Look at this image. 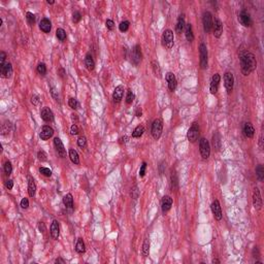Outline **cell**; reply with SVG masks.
<instances>
[{"mask_svg":"<svg viewBox=\"0 0 264 264\" xmlns=\"http://www.w3.org/2000/svg\"><path fill=\"white\" fill-rule=\"evenodd\" d=\"M239 60H241V72L244 76H249L251 72H253L256 69L257 61H256V57H255L253 53L250 52L241 53Z\"/></svg>","mask_w":264,"mask_h":264,"instance_id":"1","label":"cell"},{"mask_svg":"<svg viewBox=\"0 0 264 264\" xmlns=\"http://www.w3.org/2000/svg\"><path fill=\"white\" fill-rule=\"evenodd\" d=\"M152 135L154 137V139H159L163 131V122L161 119H156L152 124Z\"/></svg>","mask_w":264,"mask_h":264,"instance_id":"2","label":"cell"},{"mask_svg":"<svg viewBox=\"0 0 264 264\" xmlns=\"http://www.w3.org/2000/svg\"><path fill=\"white\" fill-rule=\"evenodd\" d=\"M199 151L200 154H201L202 159H208L211 155V146H209L208 140L202 137L201 139L199 140Z\"/></svg>","mask_w":264,"mask_h":264,"instance_id":"3","label":"cell"},{"mask_svg":"<svg viewBox=\"0 0 264 264\" xmlns=\"http://www.w3.org/2000/svg\"><path fill=\"white\" fill-rule=\"evenodd\" d=\"M202 24H203V29L206 33H209L212 30V16L209 11H204L202 14Z\"/></svg>","mask_w":264,"mask_h":264,"instance_id":"4","label":"cell"},{"mask_svg":"<svg viewBox=\"0 0 264 264\" xmlns=\"http://www.w3.org/2000/svg\"><path fill=\"white\" fill-rule=\"evenodd\" d=\"M162 41H163V46L166 47L167 49H171L173 47V43H175V38H173V32L171 30L166 29L163 32L162 35Z\"/></svg>","mask_w":264,"mask_h":264,"instance_id":"5","label":"cell"},{"mask_svg":"<svg viewBox=\"0 0 264 264\" xmlns=\"http://www.w3.org/2000/svg\"><path fill=\"white\" fill-rule=\"evenodd\" d=\"M199 54H200V66L202 69H205L208 67V47L204 43H201L199 47Z\"/></svg>","mask_w":264,"mask_h":264,"instance_id":"6","label":"cell"},{"mask_svg":"<svg viewBox=\"0 0 264 264\" xmlns=\"http://www.w3.org/2000/svg\"><path fill=\"white\" fill-rule=\"evenodd\" d=\"M238 22L241 24L244 27H251L253 22H252L251 14L248 13L245 10H242L238 14Z\"/></svg>","mask_w":264,"mask_h":264,"instance_id":"7","label":"cell"},{"mask_svg":"<svg viewBox=\"0 0 264 264\" xmlns=\"http://www.w3.org/2000/svg\"><path fill=\"white\" fill-rule=\"evenodd\" d=\"M198 136H199V126H198L196 122H194L190 127V129H189L187 137L191 142H195L197 140Z\"/></svg>","mask_w":264,"mask_h":264,"instance_id":"8","label":"cell"},{"mask_svg":"<svg viewBox=\"0 0 264 264\" xmlns=\"http://www.w3.org/2000/svg\"><path fill=\"white\" fill-rule=\"evenodd\" d=\"M142 47H140L139 44H136L135 47L132 49L131 52V60L133 62V64L138 65L140 61H142Z\"/></svg>","mask_w":264,"mask_h":264,"instance_id":"9","label":"cell"},{"mask_svg":"<svg viewBox=\"0 0 264 264\" xmlns=\"http://www.w3.org/2000/svg\"><path fill=\"white\" fill-rule=\"evenodd\" d=\"M224 85L227 90V93L230 94L233 90V85H234V77L231 72H226L224 74Z\"/></svg>","mask_w":264,"mask_h":264,"instance_id":"10","label":"cell"},{"mask_svg":"<svg viewBox=\"0 0 264 264\" xmlns=\"http://www.w3.org/2000/svg\"><path fill=\"white\" fill-rule=\"evenodd\" d=\"M211 208H212V215H214L215 219L217 221H220L222 219V209H221V205H220V202L219 200H214L211 205Z\"/></svg>","mask_w":264,"mask_h":264,"instance_id":"11","label":"cell"},{"mask_svg":"<svg viewBox=\"0 0 264 264\" xmlns=\"http://www.w3.org/2000/svg\"><path fill=\"white\" fill-rule=\"evenodd\" d=\"M0 72H1V76L3 79H8L13 74V65L10 62H5L3 66L0 67Z\"/></svg>","mask_w":264,"mask_h":264,"instance_id":"12","label":"cell"},{"mask_svg":"<svg viewBox=\"0 0 264 264\" xmlns=\"http://www.w3.org/2000/svg\"><path fill=\"white\" fill-rule=\"evenodd\" d=\"M221 80V76L219 73H215L214 76L212 77V82H211V85H209V91H211L212 94H216L218 92V89H219V83Z\"/></svg>","mask_w":264,"mask_h":264,"instance_id":"13","label":"cell"},{"mask_svg":"<svg viewBox=\"0 0 264 264\" xmlns=\"http://www.w3.org/2000/svg\"><path fill=\"white\" fill-rule=\"evenodd\" d=\"M54 146L56 148V151L58 152V155L60 156L61 158H64L66 157V151H65V148H64V145H63L62 140L59 138V137H56L54 139Z\"/></svg>","mask_w":264,"mask_h":264,"instance_id":"14","label":"cell"},{"mask_svg":"<svg viewBox=\"0 0 264 264\" xmlns=\"http://www.w3.org/2000/svg\"><path fill=\"white\" fill-rule=\"evenodd\" d=\"M53 134H54V129L52 127H50V126L44 125L43 127L41 128L39 136L43 140H47L53 136Z\"/></svg>","mask_w":264,"mask_h":264,"instance_id":"15","label":"cell"},{"mask_svg":"<svg viewBox=\"0 0 264 264\" xmlns=\"http://www.w3.org/2000/svg\"><path fill=\"white\" fill-rule=\"evenodd\" d=\"M40 117L44 122H53L54 121V113L50 107H43L40 112Z\"/></svg>","mask_w":264,"mask_h":264,"instance_id":"16","label":"cell"},{"mask_svg":"<svg viewBox=\"0 0 264 264\" xmlns=\"http://www.w3.org/2000/svg\"><path fill=\"white\" fill-rule=\"evenodd\" d=\"M165 79H166L167 83H168V89L171 92H173L176 89V86H178V82H176L175 76L172 72H167L166 76H165Z\"/></svg>","mask_w":264,"mask_h":264,"instance_id":"17","label":"cell"},{"mask_svg":"<svg viewBox=\"0 0 264 264\" xmlns=\"http://www.w3.org/2000/svg\"><path fill=\"white\" fill-rule=\"evenodd\" d=\"M212 29H214V35L216 38H220L222 33H223V23L220 19H216L212 25Z\"/></svg>","mask_w":264,"mask_h":264,"instance_id":"18","label":"cell"},{"mask_svg":"<svg viewBox=\"0 0 264 264\" xmlns=\"http://www.w3.org/2000/svg\"><path fill=\"white\" fill-rule=\"evenodd\" d=\"M253 204H254V208L258 209V211L262 208V199H261L260 191L258 188H255V191L253 194Z\"/></svg>","mask_w":264,"mask_h":264,"instance_id":"19","label":"cell"},{"mask_svg":"<svg viewBox=\"0 0 264 264\" xmlns=\"http://www.w3.org/2000/svg\"><path fill=\"white\" fill-rule=\"evenodd\" d=\"M172 205V198L168 196V195H166V196L163 197V199H162V202H161V208H162V212H168L170 208H171Z\"/></svg>","mask_w":264,"mask_h":264,"instance_id":"20","label":"cell"},{"mask_svg":"<svg viewBox=\"0 0 264 264\" xmlns=\"http://www.w3.org/2000/svg\"><path fill=\"white\" fill-rule=\"evenodd\" d=\"M123 94H124V87H123L122 85L116 87L115 91H113V101H115V102H117V103H119L120 101L122 100Z\"/></svg>","mask_w":264,"mask_h":264,"instance_id":"21","label":"cell"},{"mask_svg":"<svg viewBox=\"0 0 264 264\" xmlns=\"http://www.w3.org/2000/svg\"><path fill=\"white\" fill-rule=\"evenodd\" d=\"M39 28L44 33H50L52 30V23L47 18H43L39 23Z\"/></svg>","mask_w":264,"mask_h":264,"instance_id":"22","label":"cell"},{"mask_svg":"<svg viewBox=\"0 0 264 264\" xmlns=\"http://www.w3.org/2000/svg\"><path fill=\"white\" fill-rule=\"evenodd\" d=\"M59 234H60L59 223L57 220H54L52 222V225H51V236H52L54 239H58Z\"/></svg>","mask_w":264,"mask_h":264,"instance_id":"23","label":"cell"},{"mask_svg":"<svg viewBox=\"0 0 264 264\" xmlns=\"http://www.w3.org/2000/svg\"><path fill=\"white\" fill-rule=\"evenodd\" d=\"M244 133H245V136L249 137V138L254 137L255 128H254V126L251 124V123H245V124L244 125Z\"/></svg>","mask_w":264,"mask_h":264,"instance_id":"24","label":"cell"},{"mask_svg":"<svg viewBox=\"0 0 264 264\" xmlns=\"http://www.w3.org/2000/svg\"><path fill=\"white\" fill-rule=\"evenodd\" d=\"M185 26H186V23H185V16L184 14H181L178 19V23H176V26H175V31L176 33L181 34L183 32V30L185 29Z\"/></svg>","mask_w":264,"mask_h":264,"instance_id":"25","label":"cell"},{"mask_svg":"<svg viewBox=\"0 0 264 264\" xmlns=\"http://www.w3.org/2000/svg\"><path fill=\"white\" fill-rule=\"evenodd\" d=\"M35 192H36V185H35V182L33 178L29 176L28 179V193L30 197H34Z\"/></svg>","mask_w":264,"mask_h":264,"instance_id":"26","label":"cell"},{"mask_svg":"<svg viewBox=\"0 0 264 264\" xmlns=\"http://www.w3.org/2000/svg\"><path fill=\"white\" fill-rule=\"evenodd\" d=\"M185 35L188 41H193L194 40V34H193V29H192V25L190 23L186 24L185 26Z\"/></svg>","mask_w":264,"mask_h":264,"instance_id":"27","label":"cell"},{"mask_svg":"<svg viewBox=\"0 0 264 264\" xmlns=\"http://www.w3.org/2000/svg\"><path fill=\"white\" fill-rule=\"evenodd\" d=\"M63 203H64V205L67 208L72 209L73 208V197H72V195H71L70 193L66 194L65 196L63 197Z\"/></svg>","mask_w":264,"mask_h":264,"instance_id":"28","label":"cell"},{"mask_svg":"<svg viewBox=\"0 0 264 264\" xmlns=\"http://www.w3.org/2000/svg\"><path fill=\"white\" fill-rule=\"evenodd\" d=\"M85 65H86L87 69L90 70V71L94 69L95 62H94V60H93L92 55H90V54H87L86 57H85Z\"/></svg>","mask_w":264,"mask_h":264,"instance_id":"29","label":"cell"},{"mask_svg":"<svg viewBox=\"0 0 264 264\" xmlns=\"http://www.w3.org/2000/svg\"><path fill=\"white\" fill-rule=\"evenodd\" d=\"M76 251L79 254H83L85 253L86 251V245H85V242L82 238H79L76 241Z\"/></svg>","mask_w":264,"mask_h":264,"instance_id":"30","label":"cell"},{"mask_svg":"<svg viewBox=\"0 0 264 264\" xmlns=\"http://www.w3.org/2000/svg\"><path fill=\"white\" fill-rule=\"evenodd\" d=\"M143 132H145V128H143V126H142V125L137 126V127L134 129V131L132 132V137H133V138H139V137L142 136Z\"/></svg>","mask_w":264,"mask_h":264,"instance_id":"31","label":"cell"},{"mask_svg":"<svg viewBox=\"0 0 264 264\" xmlns=\"http://www.w3.org/2000/svg\"><path fill=\"white\" fill-rule=\"evenodd\" d=\"M212 145H214L215 149L220 150L221 148V136L219 132H216V133L212 135Z\"/></svg>","mask_w":264,"mask_h":264,"instance_id":"32","label":"cell"},{"mask_svg":"<svg viewBox=\"0 0 264 264\" xmlns=\"http://www.w3.org/2000/svg\"><path fill=\"white\" fill-rule=\"evenodd\" d=\"M69 158H70V160L72 161V163L80 164V157L76 150H73V149L69 150Z\"/></svg>","mask_w":264,"mask_h":264,"instance_id":"33","label":"cell"},{"mask_svg":"<svg viewBox=\"0 0 264 264\" xmlns=\"http://www.w3.org/2000/svg\"><path fill=\"white\" fill-rule=\"evenodd\" d=\"M152 68H153V72H154L155 76L158 77H161V68H160V65H159L158 61L154 60V61L152 62Z\"/></svg>","mask_w":264,"mask_h":264,"instance_id":"34","label":"cell"},{"mask_svg":"<svg viewBox=\"0 0 264 264\" xmlns=\"http://www.w3.org/2000/svg\"><path fill=\"white\" fill-rule=\"evenodd\" d=\"M56 36L60 41H64L66 39V32L63 28H58L56 30Z\"/></svg>","mask_w":264,"mask_h":264,"instance_id":"35","label":"cell"},{"mask_svg":"<svg viewBox=\"0 0 264 264\" xmlns=\"http://www.w3.org/2000/svg\"><path fill=\"white\" fill-rule=\"evenodd\" d=\"M149 253H150V241L148 238H146L145 241H143V245H142V255H143V257H148Z\"/></svg>","mask_w":264,"mask_h":264,"instance_id":"36","label":"cell"},{"mask_svg":"<svg viewBox=\"0 0 264 264\" xmlns=\"http://www.w3.org/2000/svg\"><path fill=\"white\" fill-rule=\"evenodd\" d=\"M256 175H257V178L259 179L260 182L263 181L264 179V168L262 165H258L257 168H256Z\"/></svg>","mask_w":264,"mask_h":264,"instance_id":"37","label":"cell"},{"mask_svg":"<svg viewBox=\"0 0 264 264\" xmlns=\"http://www.w3.org/2000/svg\"><path fill=\"white\" fill-rule=\"evenodd\" d=\"M26 20H27V23H28L30 26L34 25V23H35V16H34V14H33L32 13L28 11V13L26 14Z\"/></svg>","mask_w":264,"mask_h":264,"instance_id":"38","label":"cell"},{"mask_svg":"<svg viewBox=\"0 0 264 264\" xmlns=\"http://www.w3.org/2000/svg\"><path fill=\"white\" fill-rule=\"evenodd\" d=\"M37 72L40 74V76H46L47 74V66L44 63H39L37 66Z\"/></svg>","mask_w":264,"mask_h":264,"instance_id":"39","label":"cell"},{"mask_svg":"<svg viewBox=\"0 0 264 264\" xmlns=\"http://www.w3.org/2000/svg\"><path fill=\"white\" fill-rule=\"evenodd\" d=\"M179 186V182H178V175H176L175 172H172L171 175V187L173 190H176Z\"/></svg>","mask_w":264,"mask_h":264,"instance_id":"40","label":"cell"},{"mask_svg":"<svg viewBox=\"0 0 264 264\" xmlns=\"http://www.w3.org/2000/svg\"><path fill=\"white\" fill-rule=\"evenodd\" d=\"M68 104H69V106L72 109H77L80 106V103L77 102V100L76 98H69V100H68Z\"/></svg>","mask_w":264,"mask_h":264,"instance_id":"41","label":"cell"},{"mask_svg":"<svg viewBox=\"0 0 264 264\" xmlns=\"http://www.w3.org/2000/svg\"><path fill=\"white\" fill-rule=\"evenodd\" d=\"M129 25H130V23L128 22V21H123V22H121L120 23V25H119V29H120V31H122V32H126L128 30V28H129Z\"/></svg>","mask_w":264,"mask_h":264,"instance_id":"42","label":"cell"},{"mask_svg":"<svg viewBox=\"0 0 264 264\" xmlns=\"http://www.w3.org/2000/svg\"><path fill=\"white\" fill-rule=\"evenodd\" d=\"M4 172L6 175H10L11 172H13V166H11V163L10 161H6L4 164Z\"/></svg>","mask_w":264,"mask_h":264,"instance_id":"43","label":"cell"},{"mask_svg":"<svg viewBox=\"0 0 264 264\" xmlns=\"http://www.w3.org/2000/svg\"><path fill=\"white\" fill-rule=\"evenodd\" d=\"M133 100H134V94H133V92H132L131 90H128L127 96H126V103H127V104H131L132 102H133Z\"/></svg>","mask_w":264,"mask_h":264,"instance_id":"44","label":"cell"},{"mask_svg":"<svg viewBox=\"0 0 264 264\" xmlns=\"http://www.w3.org/2000/svg\"><path fill=\"white\" fill-rule=\"evenodd\" d=\"M39 172L41 175H43L44 176H47V178H50V176L52 175V170L50 168H47V167H40Z\"/></svg>","mask_w":264,"mask_h":264,"instance_id":"45","label":"cell"},{"mask_svg":"<svg viewBox=\"0 0 264 264\" xmlns=\"http://www.w3.org/2000/svg\"><path fill=\"white\" fill-rule=\"evenodd\" d=\"M77 146H79L80 148H82V149L86 148V146H87V138H86L85 136H80V137H79V139H77Z\"/></svg>","mask_w":264,"mask_h":264,"instance_id":"46","label":"cell"},{"mask_svg":"<svg viewBox=\"0 0 264 264\" xmlns=\"http://www.w3.org/2000/svg\"><path fill=\"white\" fill-rule=\"evenodd\" d=\"M80 19H82V14H80V11H74L73 13V14H72V21H73V23H79L80 21Z\"/></svg>","mask_w":264,"mask_h":264,"instance_id":"47","label":"cell"},{"mask_svg":"<svg viewBox=\"0 0 264 264\" xmlns=\"http://www.w3.org/2000/svg\"><path fill=\"white\" fill-rule=\"evenodd\" d=\"M37 158H38V160L41 161V162H44V161H47V160L46 152H43V151H39V152H38V154H37Z\"/></svg>","mask_w":264,"mask_h":264,"instance_id":"48","label":"cell"},{"mask_svg":"<svg viewBox=\"0 0 264 264\" xmlns=\"http://www.w3.org/2000/svg\"><path fill=\"white\" fill-rule=\"evenodd\" d=\"M146 169V162H142V166H140V169H139V176L140 178H143V176H145Z\"/></svg>","mask_w":264,"mask_h":264,"instance_id":"49","label":"cell"},{"mask_svg":"<svg viewBox=\"0 0 264 264\" xmlns=\"http://www.w3.org/2000/svg\"><path fill=\"white\" fill-rule=\"evenodd\" d=\"M105 25H106V28L109 30H113V28H115V23H113V20H106L105 22Z\"/></svg>","mask_w":264,"mask_h":264,"instance_id":"50","label":"cell"},{"mask_svg":"<svg viewBox=\"0 0 264 264\" xmlns=\"http://www.w3.org/2000/svg\"><path fill=\"white\" fill-rule=\"evenodd\" d=\"M70 133H71V135H76V134H79V127L76 126V124H73L71 126Z\"/></svg>","mask_w":264,"mask_h":264,"instance_id":"51","label":"cell"},{"mask_svg":"<svg viewBox=\"0 0 264 264\" xmlns=\"http://www.w3.org/2000/svg\"><path fill=\"white\" fill-rule=\"evenodd\" d=\"M29 206V200L27 199V198H23L22 200H21V208H28Z\"/></svg>","mask_w":264,"mask_h":264,"instance_id":"52","label":"cell"},{"mask_svg":"<svg viewBox=\"0 0 264 264\" xmlns=\"http://www.w3.org/2000/svg\"><path fill=\"white\" fill-rule=\"evenodd\" d=\"M5 58H6V54L4 52L0 53V67L5 64Z\"/></svg>","mask_w":264,"mask_h":264,"instance_id":"53","label":"cell"},{"mask_svg":"<svg viewBox=\"0 0 264 264\" xmlns=\"http://www.w3.org/2000/svg\"><path fill=\"white\" fill-rule=\"evenodd\" d=\"M138 189H137V186H134L133 189H132V197L134 198V199H136L137 197H138Z\"/></svg>","mask_w":264,"mask_h":264,"instance_id":"54","label":"cell"},{"mask_svg":"<svg viewBox=\"0 0 264 264\" xmlns=\"http://www.w3.org/2000/svg\"><path fill=\"white\" fill-rule=\"evenodd\" d=\"M31 102H32L33 105H38V103H39V98H38L37 95H33L32 96Z\"/></svg>","mask_w":264,"mask_h":264,"instance_id":"55","label":"cell"},{"mask_svg":"<svg viewBox=\"0 0 264 264\" xmlns=\"http://www.w3.org/2000/svg\"><path fill=\"white\" fill-rule=\"evenodd\" d=\"M5 187H6L8 190H11L14 187V182L11 181V179H7V181L5 182Z\"/></svg>","mask_w":264,"mask_h":264,"instance_id":"56","label":"cell"},{"mask_svg":"<svg viewBox=\"0 0 264 264\" xmlns=\"http://www.w3.org/2000/svg\"><path fill=\"white\" fill-rule=\"evenodd\" d=\"M38 229H39L40 232H44V231H46V225H44V223L39 222V224H38Z\"/></svg>","mask_w":264,"mask_h":264,"instance_id":"57","label":"cell"},{"mask_svg":"<svg viewBox=\"0 0 264 264\" xmlns=\"http://www.w3.org/2000/svg\"><path fill=\"white\" fill-rule=\"evenodd\" d=\"M59 74H60V76H61L62 79H63V77L65 76V74H66L65 70L63 69V68H60V69H59Z\"/></svg>","mask_w":264,"mask_h":264,"instance_id":"58","label":"cell"},{"mask_svg":"<svg viewBox=\"0 0 264 264\" xmlns=\"http://www.w3.org/2000/svg\"><path fill=\"white\" fill-rule=\"evenodd\" d=\"M259 143H260V149L262 150V149H263V135H261V136H260Z\"/></svg>","mask_w":264,"mask_h":264,"instance_id":"59","label":"cell"},{"mask_svg":"<svg viewBox=\"0 0 264 264\" xmlns=\"http://www.w3.org/2000/svg\"><path fill=\"white\" fill-rule=\"evenodd\" d=\"M142 109H140V107H138V109H137V110H136V116H137V117H142Z\"/></svg>","mask_w":264,"mask_h":264,"instance_id":"60","label":"cell"},{"mask_svg":"<svg viewBox=\"0 0 264 264\" xmlns=\"http://www.w3.org/2000/svg\"><path fill=\"white\" fill-rule=\"evenodd\" d=\"M55 262H56V263H62V264H64V263H65V260H63L62 258H58V259H56Z\"/></svg>","mask_w":264,"mask_h":264,"instance_id":"61","label":"cell"},{"mask_svg":"<svg viewBox=\"0 0 264 264\" xmlns=\"http://www.w3.org/2000/svg\"><path fill=\"white\" fill-rule=\"evenodd\" d=\"M71 118H72L73 121H74V120L77 121V115H76V113H72V115H71Z\"/></svg>","mask_w":264,"mask_h":264,"instance_id":"62","label":"cell"},{"mask_svg":"<svg viewBox=\"0 0 264 264\" xmlns=\"http://www.w3.org/2000/svg\"><path fill=\"white\" fill-rule=\"evenodd\" d=\"M47 4H54V3H55V1H53V0H47Z\"/></svg>","mask_w":264,"mask_h":264,"instance_id":"63","label":"cell"},{"mask_svg":"<svg viewBox=\"0 0 264 264\" xmlns=\"http://www.w3.org/2000/svg\"><path fill=\"white\" fill-rule=\"evenodd\" d=\"M212 263H220V260H218V259H214V260H212Z\"/></svg>","mask_w":264,"mask_h":264,"instance_id":"64","label":"cell"}]
</instances>
